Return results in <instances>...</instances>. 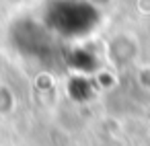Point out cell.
I'll list each match as a JSON object with an SVG mask.
<instances>
[{
	"label": "cell",
	"instance_id": "1",
	"mask_svg": "<svg viewBox=\"0 0 150 146\" xmlns=\"http://www.w3.org/2000/svg\"><path fill=\"white\" fill-rule=\"evenodd\" d=\"M45 19L52 31L68 37H78L95 27L97 13L82 0H58L50 4Z\"/></svg>",
	"mask_w": 150,
	"mask_h": 146
}]
</instances>
